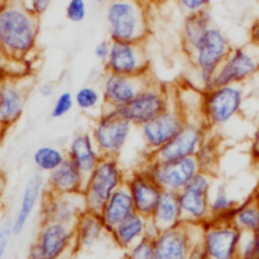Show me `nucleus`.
Listing matches in <instances>:
<instances>
[{
  "label": "nucleus",
  "mask_w": 259,
  "mask_h": 259,
  "mask_svg": "<svg viewBox=\"0 0 259 259\" xmlns=\"http://www.w3.org/2000/svg\"><path fill=\"white\" fill-rule=\"evenodd\" d=\"M209 132L211 129L206 126L203 118H187L182 131L161 149L147 155V158L165 162L194 156Z\"/></svg>",
  "instance_id": "4468645a"
},
{
  "label": "nucleus",
  "mask_w": 259,
  "mask_h": 259,
  "mask_svg": "<svg viewBox=\"0 0 259 259\" xmlns=\"http://www.w3.org/2000/svg\"><path fill=\"white\" fill-rule=\"evenodd\" d=\"M229 222L243 234H255L259 231V200L250 199L240 203L232 212Z\"/></svg>",
  "instance_id": "c756f323"
},
{
  "label": "nucleus",
  "mask_w": 259,
  "mask_h": 259,
  "mask_svg": "<svg viewBox=\"0 0 259 259\" xmlns=\"http://www.w3.org/2000/svg\"><path fill=\"white\" fill-rule=\"evenodd\" d=\"M146 222H147L146 217H143L138 212H134L124 222L117 225L109 232V235H111L112 241L115 243V246L126 252L127 249H131L134 244H137L140 240L144 238Z\"/></svg>",
  "instance_id": "bb28decb"
},
{
  "label": "nucleus",
  "mask_w": 259,
  "mask_h": 259,
  "mask_svg": "<svg viewBox=\"0 0 259 259\" xmlns=\"http://www.w3.org/2000/svg\"><path fill=\"white\" fill-rule=\"evenodd\" d=\"M176 2L185 14L206 9V8H209V3H211V0H176Z\"/></svg>",
  "instance_id": "4c0bfd02"
},
{
  "label": "nucleus",
  "mask_w": 259,
  "mask_h": 259,
  "mask_svg": "<svg viewBox=\"0 0 259 259\" xmlns=\"http://www.w3.org/2000/svg\"><path fill=\"white\" fill-rule=\"evenodd\" d=\"M109 50H111V39H103V41H100V42L96 44V47H94V56L99 61L105 62L108 59V56H109Z\"/></svg>",
  "instance_id": "a19ab883"
},
{
  "label": "nucleus",
  "mask_w": 259,
  "mask_h": 259,
  "mask_svg": "<svg viewBox=\"0 0 259 259\" xmlns=\"http://www.w3.org/2000/svg\"><path fill=\"white\" fill-rule=\"evenodd\" d=\"M74 105L85 112L103 108V96L100 88L93 85H83L74 93Z\"/></svg>",
  "instance_id": "473e14b6"
},
{
  "label": "nucleus",
  "mask_w": 259,
  "mask_h": 259,
  "mask_svg": "<svg viewBox=\"0 0 259 259\" xmlns=\"http://www.w3.org/2000/svg\"><path fill=\"white\" fill-rule=\"evenodd\" d=\"M237 259H259V231L255 234H243Z\"/></svg>",
  "instance_id": "72a5a7b5"
},
{
  "label": "nucleus",
  "mask_w": 259,
  "mask_h": 259,
  "mask_svg": "<svg viewBox=\"0 0 259 259\" xmlns=\"http://www.w3.org/2000/svg\"><path fill=\"white\" fill-rule=\"evenodd\" d=\"M14 235L12 232V225H3L0 228V259H3V256L6 255L8 250V244L11 241V237Z\"/></svg>",
  "instance_id": "ea45409f"
},
{
  "label": "nucleus",
  "mask_w": 259,
  "mask_h": 259,
  "mask_svg": "<svg viewBox=\"0 0 259 259\" xmlns=\"http://www.w3.org/2000/svg\"><path fill=\"white\" fill-rule=\"evenodd\" d=\"M146 2L149 3V2H158V0H146Z\"/></svg>",
  "instance_id": "3c124183"
},
{
  "label": "nucleus",
  "mask_w": 259,
  "mask_h": 259,
  "mask_svg": "<svg viewBox=\"0 0 259 259\" xmlns=\"http://www.w3.org/2000/svg\"><path fill=\"white\" fill-rule=\"evenodd\" d=\"M149 80L150 76H124L106 71L100 83L103 106L120 109L127 105Z\"/></svg>",
  "instance_id": "f3484780"
},
{
  "label": "nucleus",
  "mask_w": 259,
  "mask_h": 259,
  "mask_svg": "<svg viewBox=\"0 0 259 259\" xmlns=\"http://www.w3.org/2000/svg\"><path fill=\"white\" fill-rule=\"evenodd\" d=\"M200 171L209 173V175H215V171L219 170V164H220V158H222V147H220V138L214 134H208L206 138L203 140V143L200 144L199 150L194 155Z\"/></svg>",
  "instance_id": "c85d7f7f"
},
{
  "label": "nucleus",
  "mask_w": 259,
  "mask_h": 259,
  "mask_svg": "<svg viewBox=\"0 0 259 259\" xmlns=\"http://www.w3.org/2000/svg\"><path fill=\"white\" fill-rule=\"evenodd\" d=\"M241 237L229 220H211L203 226L202 244L208 259H237Z\"/></svg>",
  "instance_id": "dca6fc26"
},
{
  "label": "nucleus",
  "mask_w": 259,
  "mask_h": 259,
  "mask_svg": "<svg viewBox=\"0 0 259 259\" xmlns=\"http://www.w3.org/2000/svg\"><path fill=\"white\" fill-rule=\"evenodd\" d=\"M67 158L85 175L88 176L94 167L102 159V155L91 137V132L76 134L67 147Z\"/></svg>",
  "instance_id": "5701e85b"
},
{
  "label": "nucleus",
  "mask_w": 259,
  "mask_h": 259,
  "mask_svg": "<svg viewBox=\"0 0 259 259\" xmlns=\"http://www.w3.org/2000/svg\"><path fill=\"white\" fill-rule=\"evenodd\" d=\"M205 225L181 223L162 231L155 240V259H187L191 247L202 241Z\"/></svg>",
  "instance_id": "2eb2a0df"
},
{
  "label": "nucleus",
  "mask_w": 259,
  "mask_h": 259,
  "mask_svg": "<svg viewBox=\"0 0 259 259\" xmlns=\"http://www.w3.org/2000/svg\"><path fill=\"white\" fill-rule=\"evenodd\" d=\"M150 219L156 223V226L161 231L171 229V228L184 223L178 193L162 191V194L158 200V205Z\"/></svg>",
  "instance_id": "cd10ccee"
},
{
  "label": "nucleus",
  "mask_w": 259,
  "mask_h": 259,
  "mask_svg": "<svg viewBox=\"0 0 259 259\" xmlns=\"http://www.w3.org/2000/svg\"><path fill=\"white\" fill-rule=\"evenodd\" d=\"M44 187H46V179L44 176L36 171L33 173L24 188H23V193H21V200H20V206L14 215V220L11 222L12 225V232L17 235L20 232H23V229L26 228L29 219L32 217L35 208L38 206L41 197H42V191H44Z\"/></svg>",
  "instance_id": "aec40b11"
},
{
  "label": "nucleus",
  "mask_w": 259,
  "mask_h": 259,
  "mask_svg": "<svg viewBox=\"0 0 259 259\" xmlns=\"http://www.w3.org/2000/svg\"><path fill=\"white\" fill-rule=\"evenodd\" d=\"M212 26V14L211 9H202L197 12L185 14L181 32L182 49L188 55L193 47L199 42V39L205 35V32Z\"/></svg>",
  "instance_id": "a878e982"
},
{
  "label": "nucleus",
  "mask_w": 259,
  "mask_h": 259,
  "mask_svg": "<svg viewBox=\"0 0 259 259\" xmlns=\"http://www.w3.org/2000/svg\"><path fill=\"white\" fill-rule=\"evenodd\" d=\"M105 18L111 41L144 42L149 36L150 17L146 0H109Z\"/></svg>",
  "instance_id": "f03ea898"
},
{
  "label": "nucleus",
  "mask_w": 259,
  "mask_h": 259,
  "mask_svg": "<svg viewBox=\"0 0 259 259\" xmlns=\"http://www.w3.org/2000/svg\"><path fill=\"white\" fill-rule=\"evenodd\" d=\"M126 184V173L117 158H105L99 161L94 170L87 176L82 191L85 209L100 212L106 200Z\"/></svg>",
  "instance_id": "20e7f679"
},
{
  "label": "nucleus",
  "mask_w": 259,
  "mask_h": 259,
  "mask_svg": "<svg viewBox=\"0 0 259 259\" xmlns=\"http://www.w3.org/2000/svg\"><path fill=\"white\" fill-rule=\"evenodd\" d=\"M171 102L173 97L170 96V90L167 87L149 80L127 105L117 111L132 126L140 127L164 112L171 105Z\"/></svg>",
  "instance_id": "423d86ee"
},
{
  "label": "nucleus",
  "mask_w": 259,
  "mask_h": 259,
  "mask_svg": "<svg viewBox=\"0 0 259 259\" xmlns=\"http://www.w3.org/2000/svg\"><path fill=\"white\" fill-rule=\"evenodd\" d=\"M132 196L134 200V206H135V212L141 214L143 217L149 219L152 217L158 200L162 194V188L155 182V179L144 171L141 167L135 171H132L127 178H126V184H124Z\"/></svg>",
  "instance_id": "6ab92c4d"
},
{
  "label": "nucleus",
  "mask_w": 259,
  "mask_h": 259,
  "mask_svg": "<svg viewBox=\"0 0 259 259\" xmlns=\"http://www.w3.org/2000/svg\"><path fill=\"white\" fill-rule=\"evenodd\" d=\"M8 55H6V52H5V49H3V46H2V42H0V71H2V68H3V65L6 64V61H8Z\"/></svg>",
  "instance_id": "de8ad7c7"
},
{
  "label": "nucleus",
  "mask_w": 259,
  "mask_h": 259,
  "mask_svg": "<svg viewBox=\"0 0 259 259\" xmlns=\"http://www.w3.org/2000/svg\"><path fill=\"white\" fill-rule=\"evenodd\" d=\"M73 250H76L73 226L41 222L27 259H70Z\"/></svg>",
  "instance_id": "6e6552de"
},
{
  "label": "nucleus",
  "mask_w": 259,
  "mask_h": 259,
  "mask_svg": "<svg viewBox=\"0 0 259 259\" xmlns=\"http://www.w3.org/2000/svg\"><path fill=\"white\" fill-rule=\"evenodd\" d=\"M105 71L124 76H150V59L144 42L111 41Z\"/></svg>",
  "instance_id": "f8f14e48"
},
{
  "label": "nucleus",
  "mask_w": 259,
  "mask_h": 259,
  "mask_svg": "<svg viewBox=\"0 0 259 259\" xmlns=\"http://www.w3.org/2000/svg\"><path fill=\"white\" fill-rule=\"evenodd\" d=\"M32 159L39 173L49 175L50 171L58 168L67 159V152H64L58 146L44 144V146H39L38 149H35Z\"/></svg>",
  "instance_id": "7c9ffc66"
},
{
  "label": "nucleus",
  "mask_w": 259,
  "mask_h": 259,
  "mask_svg": "<svg viewBox=\"0 0 259 259\" xmlns=\"http://www.w3.org/2000/svg\"><path fill=\"white\" fill-rule=\"evenodd\" d=\"M73 231H74L76 250H88L94 247L102 240L103 234H108L100 215L97 212H91L87 209L76 220Z\"/></svg>",
  "instance_id": "393cba45"
},
{
  "label": "nucleus",
  "mask_w": 259,
  "mask_h": 259,
  "mask_svg": "<svg viewBox=\"0 0 259 259\" xmlns=\"http://www.w3.org/2000/svg\"><path fill=\"white\" fill-rule=\"evenodd\" d=\"M250 152H252V156L259 161V124L258 127H256V131H255V135H253V141H252V149H250Z\"/></svg>",
  "instance_id": "49530a36"
},
{
  "label": "nucleus",
  "mask_w": 259,
  "mask_h": 259,
  "mask_svg": "<svg viewBox=\"0 0 259 259\" xmlns=\"http://www.w3.org/2000/svg\"><path fill=\"white\" fill-rule=\"evenodd\" d=\"M87 176L67 158L58 168L50 171L46 179L49 193L55 194H82Z\"/></svg>",
  "instance_id": "412c9836"
},
{
  "label": "nucleus",
  "mask_w": 259,
  "mask_h": 259,
  "mask_svg": "<svg viewBox=\"0 0 259 259\" xmlns=\"http://www.w3.org/2000/svg\"><path fill=\"white\" fill-rule=\"evenodd\" d=\"M232 49L231 39L223 29L211 26L193 50L187 55L193 70L215 73Z\"/></svg>",
  "instance_id": "9b49d317"
},
{
  "label": "nucleus",
  "mask_w": 259,
  "mask_h": 259,
  "mask_svg": "<svg viewBox=\"0 0 259 259\" xmlns=\"http://www.w3.org/2000/svg\"><path fill=\"white\" fill-rule=\"evenodd\" d=\"M83 211L85 203L82 194H55L47 191L41 205V222L74 226Z\"/></svg>",
  "instance_id": "a211bd4d"
},
{
  "label": "nucleus",
  "mask_w": 259,
  "mask_h": 259,
  "mask_svg": "<svg viewBox=\"0 0 259 259\" xmlns=\"http://www.w3.org/2000/svg\"><path fill=\"white\" fill-rule=\"evenodd\" d=\"M134 126L114 108L103 106L93 124L91 137L105 158H118L129 141Z\"/></svg>",
  "instance_id": "39448f33"
},
{
  "label": "nucleus",
  "mask_w": 259,
  "mask_h": 259,
  "mask_svg": "<svg viewBox=\"0 0 259 259\" xmlns=\"http://www.w3.org/2000/svg\"><path fill=\"white\" fill-rule=\"evenodd\" d=\"M126 259H155V246L153 240L143 238L131 249L126 250Z\"/></svg>",
  "instance_id": "c9c22d12"
},
{
  "label": "nucleus",
  "mask_w": 259,
  "mask_h": 259,
  "mask_svg": "<svg viewBox=\"0 0 259 259\" xmlns=\"http://www.w3.org/2000/svg\"><path fill=\"white\" fill-rule=\"evenodd\" d=\"M5 82H6V77L0 73V94H2V91H3V87H5Z\"/></svg>",
  "instance_id": "09e8293b"
},
{
  "label": "nucleus",
  "mask_w": 259,
  "mask_h": 259,
  "mask_svg": "<svg viewBox=\"0 0 259 259\" xmlns=\"http://www.w3.org/2000/svg\"><path fill=\"white\" fill-rule=\"evenodd\" d=\"M185 123H187V115L175 99L164 112H161L150 121L138 127L140 137L147 150V155L156 152L164 144H167L171 138H175L182 131Z\"/></svg>",
  "instance_id": "9d476101"
},
{
  "label": "nucleus",
  "mask_w": 259,
  "mask_h": 259,
  "mask_svg": "<svg viewBox=\"0 0 259 259\" xmlns=\"http://www.w3.org/2000/svg\"><path fill=\"white\" fill-rule=\"evenodd\" d=\"M26 106V91L18 79H6L0 94V131L15 124Z\"/></svg>",
  "instance_id": "4be33fe9"
},
{
  "label": "nucleus",
  "mask_w": 259,
  "mask_h": 259,
  "mask_svg": "<svg viewBox=\"0 0 259 259\" xmlns=\"http://www.w3.org/2000/svg\"><path fill=\"white\" fill-rule=\"evenodd\" d=\"M96 2H97V3H100V5H102V3H108V2H109V0H96Z\"/></svg>",
  "instance_id": "8fccbe9b"
},
{
  "label": "nucleus",
  "mask_w": 259,
  "mask_h": 259,
  "mask_svg": "<svg viewBox=\"0 0 259 259\" xmlns=\"http://www.w3.org/2000/svg\"><path fill=\"white\" fill-rule=\"evenodd\" d=\"M212 175L199 171L187 185L178 193L182 220L191 225H206L211 222V188Z\"/></svg>",
  "instance_id": "1a4fd4ad"
},
{
  "label": "nucleus",
  "mask_w": 259,
  "mask_h": 259,
  "mask_svg": "<svg viewBox=\"0 0 259 259\" xmlns=\"http://www.w3.org/2000/svg\"><path fill=\"white\" fill-rule=\"evenodd\" d=\"M39 17L23 0H5L0 5V42L9 58L27 59L36 49Z\"/></svg>",
  "instance_id": "f257e3e1"
},
{
  "label": "nucleus",
  "mask_w": 259,
  "mask_h": 259,
  "mask_svg": "<svg viewBox=\"0 0 259 259\" xmlns=\"http://www.w3.org/2000/svg\"><path fill=\"white\" fill-rule=\"evenodd\" d=\"M74 106V94H71L70 91H62L58 94V97L55 99L52 109H50V117L52 118H62L65 117Z\"/></svg>",
  "instance_id": "f704fd0d"
},
{
  "label": "nucleus",
  "mask_w": 259,
  "mask_h": 259,
  "mask_svg": "<svg viewBox=\"0 0 259 259\" xmlns=\"http://www.w3.org/2000/svg\"><path fill=\"white\" fill-rule=\"evenodd\" d=\"M238 205L240 203L228 194L226 187L220 185L209 203L211 220H229Z\"/></svg>",
  "instance_id": "2f4dec72"
},
{
  "label": "nucleus",
  "mask_w": 259,
  "mask_h": 259,
  "mask_svg": "<svg viewBox=\"0 0 259 259\" xmlns=\"http://www.w3.org/2000/svg\"><path fill=\"white\" fill-rule=\"evenodd\" d=\"M249 41L259 47V15L252 21L249 27Z\"/></svg>",
  "instance_id": "c03bdc74"
},
{
  "label": "nucleus",
  "mask_w": 259,
  "mask_h": 259,
  "mask_svg": "<svg viewBox=\"0 0 259 259\" xmlns=\"http://www.w3.org/2000/svg\"><path fill=\"white\" fill-rule=\"evenodd\" d=\"M36 91H38V94H39L41 97L49 99V97H52V96L55 94V85L50 83V82H42V83L38 85Z\"/></svg>",
  "instance_id": "a18cd8bd"
},
{
  "label": "nucleus",
  "mask_w": 259,
  "mask_h": 259,
  "mask_svg": "<svg viewBox=\"0 0 259 259\" xmlns=\"http://www.w3.org/2000/svg\"><path fill=\"white\" fill-rule=\"evenodd\" d=\"M134 212H135V206H134L132 196L127 190V187L123 185L106 200V203L103 205L99 215L103 222L106 232L109 234L117 225L124 222Z\"/></svg>",
  "instance_id": "b1692460"
},
{
  "label": "nucleus",
  "mask_w": 259,
  "mask_h": 259,
  "mask_svg": "<svg viewBox=\"0 0 259 259\" xmlns=\"http://www.w3.org/2000/svg\"><path fill=\"white\" fill-rule=\"evenodd\" d=\"M187 259H208L202 241H197V243L191 247V252H190V255H188V258Z\"/></svg>",
  "instance_id": "37998d69"
},
{
  "label": "nucleus",
  "mask_w": 259,
  "mask_h": 259,
  "mask_svg": "<svg viewBox=\"0 0 259 259\" xmlns=\"http://www.w3.org/2000/svg\"><path fill=\"white\" fill-rule=\"evenodd\" d=\"M162 231L156 226V223L149 217L147 222H146V232H144V238H149V240H155Z\"/></svg>",
  "instance_id": "79ce46f5"
},
{
  "label": "nucleus",
  "mask_w": 259,
  "mask_h": 259,
  "mask_svg": "<svg viewBox=\"0 0 259 259\" xmlns=\"http://www.w3.org/2000/svg\"><path fill=\"white\" fill-rule=\"evenodd\" d=\"M53 0H23V5L35 15L41 17L50 8Z\"/></svg>",
  "instance_id": "58836bf2"
},
{
  "label": "nucleus",
  "mask_w": 259,
  "mask_h": 259,
  "mask_svg": "<svg viewBox=\"0 0 259 259\" xmlns=\"http://www.w3.org/2000/svg\"><path fill=\"white\" fill-rule=\"evenodd\" d=\"M141 168L147 171L164 191L171 193H179L200 171L194 156L165 162L146 158Z\"/></svg>",
  "instance_id": "ddd939ff"
},
{
  "label": "nucleus",
  "mask_w": 259,
  "mask_h": 259,
  "mask_svg": "<svg viewBox=\"0 0 259 259\" xmlns=\"http://www.w3.org/2000/svg\"><path fill=\"white\" fill-rule=\"evenodd\" d=\"M65 17L73 23H80L87 17V2L85 0H68L65 6Z\"/></svg>",
  "instance_id": "e433bc0d"
},
{
  "label": "nucleus",
  "mask_w": 259,
  "mask_h": 259,
  "mask_svg": "<svg viewBox=\"0 0 259 259\" xmlns=\"http://www.w3.org/2000/svg\"><path fill=\"white\" fill-rule=\"evenodd\" d=\"M246 102L244 85H220L202 91L200 114L206 126L219 129L232 121L241 111Z\"/></svg>",
  "instance_id": "7ed1b4c3"
},
{
  "label": "nucleus",
  "mask_w": 259,
  "mask_h": 259,
  "mask_svg": "<svg viewBox=\"0 0 259 259\" xmlns=\"http://www.w3.org/2000/svg\"><path fill=\"white\" fill-rule=\"evenodd\" d=\"M259 74V47L253 42L232 46L223 64L214 76V87L220 85H244Z\"/></svg>",
  "instance_id": "0eeeda50"
}]
</instances>
